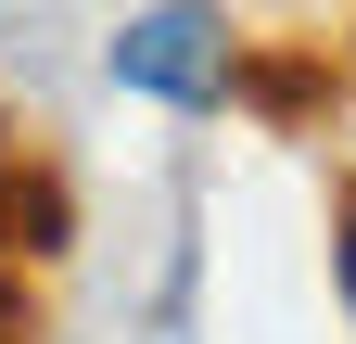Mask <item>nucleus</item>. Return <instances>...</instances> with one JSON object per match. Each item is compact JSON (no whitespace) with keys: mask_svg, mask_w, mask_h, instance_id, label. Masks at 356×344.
I'll list each match as a JSON object with an SVG mask.
<instances>
[{"mask_svg":"<svg viewBox=\"0 0 356 344\" xmlns=\"http://www.w3.org/2000/svg\"><path fill=\"white\" fill-rule=\"evenodd\" d=\"M0 204H13V153H0Z\"/></svg>","mask_w":356,"mask_h":344,"instance_id":"3","label":"nucleus"},{"mask_svg":"<svg viewBox=\"0 0 356 344\" xmlns=\"http://www.w3.org/2000/svg\"><path fill=\"white\" fill-rule=\"evenodd\" d=\"M115 90H153V102H216L229 90V26L204 13V0H153V13L115 26Z\"/></svg>","mask_w":356,"mask_h":344,"instance_id":"1","label":"nucleus"},{"mask_svg":"<svg viewBox=\"0 0 356 344\" xmlns=\"http://www.w3.org/2000/svg\"><path fill=\"white\" fill-rule=\"evenodd\" d=\"M343 306H356V204H343Z\"/></svg>","mask_w":356,"mask_h":344,"instance_id":"2","label":"nucleus"}]
</instances>
